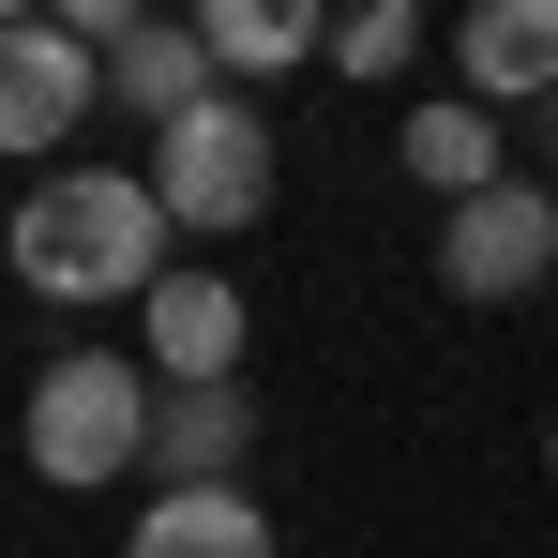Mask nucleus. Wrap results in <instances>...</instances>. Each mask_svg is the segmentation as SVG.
Returning a JSON list of instances; mask_svg holds the SVG:
<instances>
[{
    "label": "nucleus",
    "instance_id": "obj_9",
    "mask_svg": "<svg viewBox=\"0 0 558 558\" xmlns=\"http://www.w3.org/2000/svg\"><path fill=\"white\" fill-rule=\"evenodd\" d=\"M106 92L136 106L151 136H167V121H196V106L227 92V76H211V31H196V15H151V31H136V46L106 61Z\"/></svg>",
    "mask_w": 558,
    "mask_h": 558
},
{
    "label": "nucleus",
    "instance_id": "obj_8",
    "mask_svg": "<svg viewBox=\"0 0 558 558\" xmlns=\"http://www.w3.org/2000/svg\"><path fill=\"white\" fill-rule=\"evenodd\" d=\"M453 61H468V106H558V0H483Z\"/></svg>",
    "mask_w": 558,
    "mask_h": 558
},
{
    "label": "nucleus",
    "instance_id": "obj_3",
    "mask_svg": "<svg viewBox=\"0 0 558 558\" xmlns=\"http://www.w3.org/2000/svg\"><path fill=\"white\" fill-rule=\"evenodd\" d=\"M151 196H167L182 242H242V227L272 211V121H257L242 92H211L196 121L151 136Z\"/></svg>",
    "mask_w": 558,
    "mask_h": 558
},
{
    "label": "nucleus",
    "instance_id": "obj_7",
    "mask_svg": "<svg viewBox=\"0 0 558 558\" xmlns=\"http://www.w3.org/2000/svg\"><path fill=\"white\" fill-rule=\"evenodd\" d=\"M242 453H257L242 377H211V392H151V498H196V483H227Z\"/></svg>",
    "mask_w": 558,
    "mask_h": 558
},
{
    "label": "nucleus",
    "instance_id": "obj_1",
    "mask_svg": "<svg viewBox=\"0 0 558 558\" xmlns=\"http://www.w3.org/2000/svg\"><path fill=\"white\" fill-rule=\"evenodd\" d=\"M167 242L182 227H167L151 167H46V182L15 196V227H0V257H15L31 302H151V287L182 272Z\"/></svg>",
    "mask_w": 558,
    "mask_h": 558
},
{
    "label": "nucleus",
    "instance_id": "obj_2",
    "mask_svg": "<svg viewBox=\"0 0 558 558\" xmlns=\"http://www.w3.org/2000/svg\"><path fill=\"white\" fill-rule=\"evenodd\" d=\"M151 392H167V377H151V363H121V348H61V363L31 377V408H15V453H31V483L92 498V483H121V468H151Z\"/></svg>",
    "mask_w": 558,
    "mask_h": 558
},
{
    "label": "nucleus",
    "instance_id": "obj_15",
    "mask_svg": "<svg viewBox=\"0 0 558 558\" xmlns=\"http://www.w3.org/2000/svg\"><path fill=\"white\" fill-rule=\"evenodd\" d=\"M544 468H558V438H544Z\"/></svg>",
    "mask_w": 558,
    "mask_h": 558
},
{
    "label": "nucleus",
    "instance_id": "obj_13",
    "mask_svg": "<svg viewBox=\"0 0 558 558\" xmlns=\"http://www.w3.org/2000/svg\"><path fill=\"white\" fill-rule=\"evenodd\" d=\"M408 61H423V15L408 0H348L332 15V76H408Z\"/></svg>",
    "mask_w": 558,
    "mask_h": 558
},
{
    "label": "nucleus",
    "instance_id": "obj_12",
    "mask_svg": "<svg viewBox=\"0 0 558 558\" xmlns=\"http://www.w3.org/2000/svg\"><path fill=\"white\" fill-rule=\"evenodd\" d=\"M408 182H438V196H453V211H468V196H498V182H513V167H498V106H423V121H408Z\"/></svg>",
    "mask_w": 558,
    "mask_h": 558
},
{
    "label": "nucleus",
    "instance_id": "obj_6",
    "mask_svg": "<svg viewBox=\"0 0 558 558\" xmlns=\"http://www.w3.org/2000/svg\"><path fill=\"white\" fill-rule=\"evenodd\" d=\"M136 363L167 377V392H211V377H242V287L182 257V272L136 302Z\"/></svg>",
    "mask_w": 558,
    "mask_h": 558
},
{
    "label": "nucleus",
    "instance_id": "obj_11",
    "mask_svg": "<svg viewBox=\"0 0 558 558\" xmlns=\"http://www.w3.org/2000/svg\"><path fill=\"white\" fill-rule=\"evenodd\" d=\"M196 31H211V76H242V92L287 61H332V15H302V0H211Z\"/></svg>",
    "mask_w": 558,
    "mask_h": 558
},
{
    "label": "nucleus",
    "instance_id": "obj_5",
    "mask_svg": "<svg viewBox=\"0 0 558 558\" xmlns=\"http://www.w3.org/2000/svg\"><path fill=\"white\" fill-rule=\"evenodd\" d=\"M92 106H106V61L61 15H0V151H61Z\"/></svg>",
    "mask_w": 558,
    "mask_h": 558
},
{
    "label": "nucleus",
    "instance_id": "obj_4",
    "mask_svg": "<svg viewBox=\"0 0 558 558\" xmlns=\"http://www.w3.org/2000/svg\"><path fill=\"white\" fill-rule=\"evenodd\" d=\"M544 272H558V196L544 182H498V196H468L438 227V287L453 302H529Z\"/></svg>",
    "mask_w": 558,
    "mask_h": 558
},
{
    "label": "nucleus",
    "instance_id": "obj_14",
    "mask_svg": "<svg viewBox=\"0 0 558 558\" xmlns=\"http://www.w3.org/2000/svg\"><path fill=\"white\" fill-rule=\"evenodd\" d=\"M544 136H558V106H544Z\"/></svg>",
    "mask_w": 558,
    "mask_h": 558
},
{
    "label": "nucleus",
    "instance_id": "obj_10",
    "mask_svg": "<svg viewBox=\"0 0 558 558\" xmlns=\"http://www.w3.org/2000/svg\"><path fill=\"white\" fill-rule=\"evenodd\" d=\"M121 558H272V513L242 483H196V498H151L121 529Z\"/></svg>",
    "mask_w": 558,
    "mask_h": 558
}]
</instances>
